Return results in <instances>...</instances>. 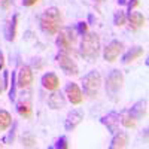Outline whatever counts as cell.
<instances>
[{
    "label": "cell",
    "instance_id": "8",
    "mask_svg": "<svg viewBox=\"0 0 149 149\" xmlns=\"http://www.w3.org/2000/svg\"><path fill=\"white\" fill-rule=\"evenodd\" d=\"M34 76H33V70L30 66H22L19 69V72L17 73V84L18 88H29V86L33 84Z\"/></svg>",
    "mask_w": 149,
    "mask_h": 149
},
{
    "label": "cell",
    "instance_id": "6",
    "mask_svg": "<svg viewBox=\"0 0 149 149\" xmlns=\"http://www.w3.org/2000/svg\"><path fill=\"white\" fill-rule=\"evenodd\" d=\"M124 85V74L119 70H112L106 79V91L109 94H116Z\"/></svg>",
    "mask_w": 149,
    "mask_h": 149
},
{
    "label": "cell",
    "instance_id": "9",
    "mask_svg": "<svg viewBox=\"0 0 149 149\" xmlns=\"http://www.w3.org/2000/svg\"><path fill=\"white\" fill-rule=\"evenodd\" d=\"M82 119H84V112L81 109H73L72 112H69L66 118V124H64L66 131H73L82 122Z\"/></svg>",
    "mask_w": 149,
    "mask_h": 149
},
{
    "label": "cell",
    "instance_id": "15",
    "mask_svg": "<svg viewBox=\"0 0 149 149\" xmlns=\"http://www.w3.org/2000/svg\"><path fill=\"white\" fill-rule=\"evenodd\" d=\"M128 145V136L127 133L124 131H116L113 134V137H112V142L109 145L110 149H122Z\"/></svg>",
    "mask_w": 149,
    "mask_h": 149
},
{
    "label": "cell",
    "instance_id": "1",
    "mask_svg": "<svg viewBox=\"0 0 149 149\" xmlns=\"http://www.w3.org/2000/svg\"><path fill=\"white\" fill-rule=\"evenodd\" d=\"M100 36L94 31H86L82 39H81V45H79V54L88 61H95L100 55Z\"/></svg>",
    "mask_w": 149,
    "mask_h": 149
},
{
    "label": "cell",
    "instance_id": "13",
    "mask_svg": "<svg viewBox=\"0 0 149 149\" xmlns=\"http://www.w3.org/2000/svg\"><path fill=\"white\" fill-rule=\"evenodd\" d=\"M127 21L130 22V26L133 30H139L142 27H145V24H146V18L143 14H140V12H128V15H127Z\"/></svg>",
    "mask_w": 149,
    "mask_h": 149
},
{
    "label": "cell",
    "instance_id": "12",
    "mask_svg": "<svg viewBox=\"0 0 149 149\" xmlns=\"http://www.w3.org/2000/svg\"><path fill=\"white\" fill-rule=\"evenodd\" d=\"M48 106L51 109H54V110L63 109V107H66V97L58 90H55V91H52L51 95L48 97Z\"/></svg>",
    "mask_w": 149,
    "mask_h": 149
},
{
    "label": "cell",
    "instance_id": "25",
    "mask_svg": "<svg viewBox=\"0 0 149 149\" xmlns=\"http://www.w3.org/2000/svg\"><path fill=\"white\" fill-rule=\"evenodd\" d=\"M69 140H67V137L66 136H61V137L57 140V143L54 145V148L55 149H67L69 148V143H67Z\"/></svg>",
    "mask_w": 149,
    "mask_h": 149
},
{
    "label": "cell",
    "instance_id": "20",
    "mask_svg": "<svg viewBox=\"0 0 149 149\" xmlns=\"http://www.w3.org/2000/svg\"><path fill=\"white\" fill-rule=\"evenodd\" d=\"M119 121L121 124L125 128H134L136 127V124H137V119H136V116L131 113L130 110H124L121 112V115H119Z\"/></svg>",
    "mask_w": 149,
    "mask_h": 149
},
{
    "label": "cell",
    "instance_id": "28",
    "mask_svg": "<svg viewBox=\"0 0 149 149\" xmlns=\"http://www.w3.org/2000/svg\"><path fill=\"white\" fill-rule=\"evenodd\" d=\"M9 72L8 70H5L3 72V86H5V90H8L9 88Z\"/></svg>",
    "mask_w": 149,
    "mask_h": 149
},
{
    "label": "cell",
    "instance_id": "34",
    "mask_svg": "<svg viewBox=\"0 0 149 149\" xmlns=\"http://www.w3.org/2000/svg\"><path fill=\"white\" fill-rule=\"evenodd\" d=\"M95 2H98V3H100V2H103V0H95Z\"/></svg>",
    "mask_w": 149,
    "mask_h": 149
},
{
    "label": "cell",
    "instance_id": "29",
    "mask_svg": "<svg viewBox=\"0 0 149 149\" xmlns=\"http://www.w3.org/2000/svg\"><path fill=\"white\" fill-rule=\"evenodd\" d=\"M39 0H22V6H26V8H31L34 6Z\"/></svg>",
    "mask_w": 149,
    "mask_h": 149
},
{
    "label": "cell",
    "instance_id": "31",
    "mask_svg": "<svg viewBox=\"0 0 149 149\" xmlns=\"http://www.w3.org/2000/svg\"><path fill=\"white\" fill-rule=\"evenodd\" d=\"M3 69H5V55L0 51V70H3Z\"/></svg>",
    "mask_w": 149,
    "mask_h": 149
},
{
    "label": "cell",
    "instance_id": "21",
    "mask_svg": "<svg viewBox=\"0 0 149 149\" xmlns=\"http://www.w3.org/2000/svg\"><path fill=\"white\" fill-rule=\"evenodd\" d=\"M12 124V115L8 110L0 109V131H6Z\"/></svg>",
    "mask_w": 149,
    "mask_h": 149
},
{
    "label": "cell",
    "instance_id": "26",
    "mask_svg": "<svg viewBox=\"0 0 149 149\" xmlns=\"http://www.w3.org/2000/svg\"><path fill=\"white\" fill-rule=\"evenodd\" d=\"M86 31H88V22H85V21H81L79 24H78V33L81 34V36H84Z\"/></svg>",
    "mask_w": 149,
    "mask_h": 149
},
{
    "label": "cell",
    "instance_id": "7",
    "mask_svg": "<svg viewBox=\"0 0 149 149\" xmlns=\"http://www.w3.org/2000/svg\"><path fill=\"white\" fill-rule=\"evenodd\" d=\"M66 97L73 106H79L84 102V93L78 84H67L66 86Z\"/></svg>",
    "mask_w": 149,
    "mask_h": 149
},
{
    "label": "cell",
    "instance_id": "2",
    "mask_svg": "<svg viewBox=\"0 0 149 149\" xmlns=\"http://www.w3.org/2000/svg\"><path fill=\"white\" fill-rule=\"evenodd\" d=\"M61 22H63V18H61V12L58 8H48L43 14L40 15L39 24L40 29L43 30V33L54 36L60 31L61 29Z\"/></svg>",
    "mask_w": 149,
    "mask_h": 149
},
{
    "label": "cell",
    "instance_id": "14",
    "mask_svg": "<svg viewBox=\"0 0 149 149\" xmlns=\"http://www.w3.org/2000/svg\"><path fill=\"white\" fill-rule=\"evenodd\" d=\"M55 45L58 46V49H60V52H63V54H67V55H76L74 54V51H73V43L70 42V40H67L66 37L61 34V33H58V36H57V39H55Z\"/></svg>",
    "mask_w": 149,
    "mask_h": 149
},
{
    "label": "cell",
    "instance_id": "16",
    "mask_svg": "<svg viewBox=\"0 0 149 149\" xmlns=\"http://www.w3.org/2000/svg\"><path fill=\"white\" fill-rule=\"evenodd\" d=\"M143 54H145V49L142 46H134L122 55V64H130V63H133V61H136L137 58L143 57Z\"/></svg>",
    "mask_w": 149,
    "mask_h": 149
},
{
    "label": "cell",
    "instance_id": "19",
    "mask_svg": "<svg viewBox=\"0 0 149 149\" xmlns=\"http://www.w3.org/2000/svg\"><path fill=\"white\" fill-rule=\"evenodd\" d=\"M18 18H19V15L15 14L14 17H12V19L9 21V24H8V29H6V39H8L9 42H14V40H15V37H17Z\"/></svg>",
    "mask_w": 149,
    "mask_h": 149
},
{
    "label": "cell",
    "instance_id": "11",
    "mask_svg": "<svg viewBox=\"0 0 149 149\" xmlns=\"http://www.w3.org/2000/svg\"><path fill=\"white\" fill-rule=\"evenodd\" d=\"M42 86L48 91H55V90L60 88V78L55 73L48 72L42 76Z\"/></svg>",
    "mask_w": 149,
    "mask_h": 149
},
{
    "label": "cell",
    "instance_id": "30",
    "mask_svg": "<svg viewBox=\"0 0 149 149\" xmlns=\"http://www.w3.org/2000/svg\"><path fill=\"white\" fill-rule=\"evenodd\" d=\"M0 3H2V8L5 10H8L9 9V5H10V0H0Z\"/></svg>",
    "mask_w": 149,
    "mask_h": 149
},
{
    "label": "cell",
    "instance_id": "4",
    "mask_svg": "<svg viewBox=\"0 0 149 149\" xmlns=\"http://www.w3.org/2000/svg\"><path fill=\"white\" fill-rule=\"evenodd\" d=\"M55 58H57L58 64H60V69L66 74H69V76H78L79 74V67L76 64V61L73 60V57H70L67 54H63V52H58Z\"/></svg>",
    "mask_w": 149,
    "mask_h": 149
},
{
    "label": "cell",
    "instance_id": "5",
    "mask_svg": "<svg viewBox=\"0 0 149 149\" xmlns=\"http://www.w3.org/2000/svg\"><path fill=\"white\" fill-rule=\"evenodd\" d=\"M122 49H124V45L122 42L113 39L107 43V46L103 49V58L107 61V63H115V61L119 58V55L122 54Z\"/></svg>",
    "mask_w": 149,
    "mask_h": 149
},
{
    "label": "cell",
    "instance_id": "27",
    "mask_svg": "<svg viewBox=\"0 0 149 149\" xmlns=\"http://www.w3.org/2000/svg\"><path fill=\"white\" fill-rule=\"evenodd\" d=\"M139 6H140V0H128L127 2V10L128 12L134 10L136 8H139Z\"/></svg>",
    "mask_w": 149,
    "mask_h": 149
},
{
    "label": "cell",
    "instance_id": "24",
    "mask_svg": "<svg viewBox=\"0 0 149 149\" xmlns=\"http://www.w3.org/2000/svg\"><path fill=\"white\" fill-rule=\"evenodd\" d=\"M22 146H24V148H33V146H36L34 136H31V134L22 136Z\"/></svg>",
    "mask_w": 149,
    "mask_h": 149
},
{
    "label": "cell",
    "instance_id": "22",
    "mask_svg": "<svg viewBox=\"0 0 149 149\" xmlns=\"http://www.w3.org/2000/svg\"><path fill=\"white\" fill-rule=\"evenodd\" d=\"M125 22H127V15H125V12L118 10L116 14L113 15V24H115L116 27H122Z\"/></svg>",
    "mask_w": 149,
    "mask_h": 149
},
{
    "label": "cell",
    "instance_id": "33",
    "mask_svg": "<svg viewBox=\"0 0 149 149\" xmlns=\"http://www.w3.org/2000/svg\"><path fill=\"white\" fill-rule=\"evenodd\" d=\"M5 90V86H3V82L2 81H0V94H2V91Z\"/></svg>",
    "mask_w": 149,
    "mask_h": 149
},
{
    "label": "cell",
    "instance_id": "10",
    "mask_svg": "<svg viewBox=\"0 0 149 149\" xmlns=\"http://www.w3.org/2000/svg\"><path fill=\"white\" fill-rule=\"evenodd\" d=\"M100 121L104 127H107V130L112 134L119 131V113H116V112H109V113L104 115Z\"/></svg>",
    "mask_w": 149,
    "mask_h": 149
},
{
    "label": "cell",
    "instance_id": "32",
    "mask_svg": "<svg viewBox=\"0 0 149 149\" xmlns=\"http://www.w3.org/2000/svg\"><path fill=\"white\" fill-rule=\"evenodd\" d=\"M127 2H128V0H118L119 5H127Z\"/></svg>",
    "mask_w": 149,
    "mask_h": 149
},
{
    "label": "cell",
    "instance_id": "17",
    "mask_svg": "<svg viewBox=\"0 0 149 149\" xmlns=\"http://www.w3.org/2000/svg\"><path fill=\"white\" fill-rule=\"evenodd\" d=\"M130 112L136 116V119H142V118H145L146 113H148V102H146V98H142V100L136 102V103L131 106Z\"/></svg>",
    "mask_w": 149,
    "mask_h": 149
},
{
    "label": "cell",
    "instance_id": "23",
    "mask_svg": "<svg viewBox=\"0 0 149 149\" xmlns=\"http://www.w3.org/2000/svg\"><path fill=\"white\" fill-rule=\"evenodd\" d=\"M17 73L15 72H12V81H10V90H9V98H10V102H14L15 100V97H17Z\"/></svg>",
    "mask_w": 149,
    "mask_h": 149
},
{
    "label": "cell",
    "instance_id": "3",
    "mask_svg": "<svg viewBox=\"0 0 149 149\" xmlns=\"http://www.w3.org/2000/svg\"><path fill=\"white\" fill-rule=\"evenodd\" d=\"M102 85V74L98 73L97 70H93L90 72L88 74L84 76V81H82V86H84V94L88 95L91 98L97 97L98 94V88Z\"/></svg>",
    "mask_w": 149,
    "mask_h": 149
},
{
    "label": "cell",
    "instance_id": "18",
    "mask_svg": "<svg viewBox=\"0 0 149 149\" xmlns=\"http://www.w3.org/2000/svg\"><path fill=\"white\" fill-rule=\"evenodd\" d=\"M17 110L21 118L24 119H30L33 116V107H31V102L30 100H21L17 106Z\"/></svg>",
    "mask_w": 149,
    "mask_h": 149
}]
</instances>
